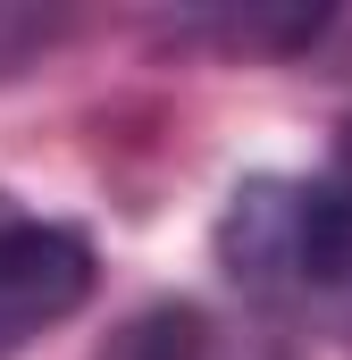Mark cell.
Listing matches in <instances>:
<instances>
[{"mask_svg":"<svg viewBox=\"0 0 352 360\" xmlns=\"http://www.w3.org/2000/svg\"><path fill=\"white\" fill-rule=\"evenodd\" d=\"M218 260L244 293L352 310V143L319 176H252L218 218Z\"/></svg>","mask_w":352,"mask_h":360,"instance_id":"cell-1","label":"cell"},{"mask_svg":"<svg viewBox=\"0 0 352 360\" xmlns=\"http://www.w3.org/2000/svg\"><path fill=\"white\" fill-rule=\"evenodd\" d=\"M101 285V252L84 226L25 210L17 193H0V360L34 352L51 327H68Z\"/></svg>","mask_w":352,"mask_h":360,"instance_id":"cell-2","label":"cell"},{"mask_svg":"<svg viewBox=\"0 0 352 360\" xmlns=\"http://www.w3.org/2000/svg\"><path fill=\"white\" fill-rule=\"evenodd\" d=\"M126 360H294V352L285 335H268L252 319H227L210 302H168L126 327Z\"/></svg>","mask_w":352,"mask_h":360,"instance_id":"cell-3","label":"cell"}]
</instances>
